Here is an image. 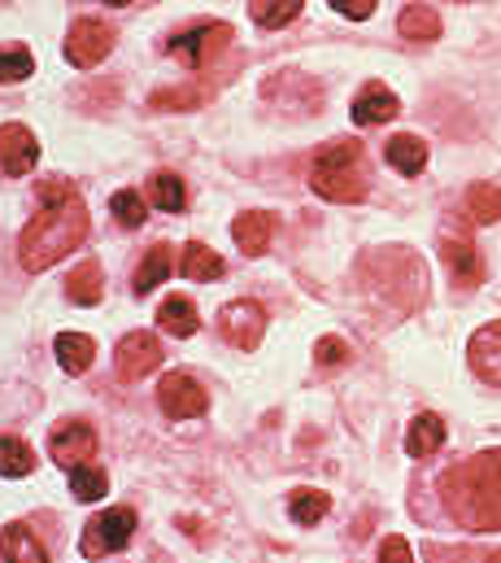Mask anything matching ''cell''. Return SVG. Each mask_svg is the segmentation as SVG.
<instances>
[{
    "instance_id": "6da1fadb",
    "label": "cell",
    "mask_w": 501,
    "mask_h": 563,
    "mask_svg": "<svg viewBox=\"0 0 501 563\" xmlns=\"http://www.w3.org/2000/svg\"><path fill=\"white\" fill-rule=\"evenodd\" d=\"M40 201H44V210L18 236V263L26 272H48L66 254H75L88 241V228H92L84 197L66 179H44Z\"/></svg>"
},
{
    "instance_id": "7a4b0ae2",
    "label": "cell",
    "mask_w": 501,
    "mask_h": 563,
    "mask_svg": "<svg viewBox=\"0 0 501 563\" xmlns=\"http://www.w3.org/2000/svg\"><path fill=\"white\" fill-rule=\"evenodd\" d=\"M441 503L463 529H476V533L501 529V450L458 463L441 481Z\"/></svg>"
},
{
    "instance_id": "3957f363",
    "label": "cell",
    "mask_w": 501,
    "mask_h": 563,
    "mask_svg": "<svg viewBox=\"0 0 501 563\" xmlns=\"http://www.w3.org/2000/svg\"><path fill=\"white\" fill-rule=\"evenodd\" d=\"M310 188L323 201H341V206L363 201L367 197V157H363V144L354 141L327 144L314 157V166H310Z\"/></svg>"
},
{
    "instance_id": "277c9868",
    "label": "cell",
    "mask_w": 501,
    "mask_h": 563,
    "mask_svg": "<svg viewBox=\"0 0 501 563\" xmlns=\"http://www.w3.org/2000/svg\"><path fill=\"white\" fill-rule=\"evenodd\" d=\"M135 533V511L131 507H110L101 511L97 520L84 525V538H79V551L84 560H105V555H119Z\"/></svg>"
},
{
    "instance_id": "5b68a950",
    "label": "cell",
    "mask_w": 501,
    "mask_h": 563,
    "mask_svg": "<svg viewBox=\"0 0 501 563\" xmlns=\"http://www.w3.org/2000/svg\"><path fill=\"white\" fill-rule=\"evenodd\" d=\"M110 48H114V26L101 22V18H79L66 35V62L79 66V70L101 66L110 57Z\"/></svg>"
},
{
    "instance_id": "8992f818",
    "label": "cell",
    "mask_w": 501,
    "mask_h": 563,
    "mask_svg": "<svg viewBox=\"0 0 501 563\" xmlns=\"http://www.w3.org/2000/svg\"><path fill=\"white\" fill-rule=\"evenodd\" d=\"M227 40H232V26H227V22H201V26H192V31H179L166 48H170V57H179V62L205 70V66L227 48Z\"/></svg>"
},
{
    "instance_id": "52a82bcc",
    "label": "cell",
    "mask_w": 501,
    "mask_h": 563,
    "mask_svg": "<svg viewBox=\"0 0 501 563\" xmlns=\"http://www.w3.org/2000/svg\"><path fill=\"white\" fill-rule=\"evenodd\" d=\"M48 454H53V463L66 467V472L88 467V459L97 454V432H92V423L62 420L53 428V437H48Z\"/></svg>"
},
{
    "instance_id": "ba28073f",
    "label": "cell",
    "mask_w": 501,
    "mask_h": 563,
    "mask_svg": "<svg viewBox=\"0 0 501 563\" xmlns=\"http://www.w3.org/2000/svg\"><path fill=\"white\" fill-rule=\"evenodd\" d=\"M219 332L236 350H257L261 336H266V310L257 301H232V306L219 310Z\"/></svg>"
},
{
    "instance_id": "9c48e42d",
    "label": "cell",
    "mask_w": 501,
    "mask_h": 563,
    "mask_svg": "<svg viewBox=\"0 0 501 563\" xmlns=\"http://www.w3.org/2000/svg\"><path fill=\"white\" fill-rule=\"evenodd\" d=\"M157 402H162V411H166L170 420H197V416H205V407H210L205 389H201L188 372H170V376H162Z\"/></svg>"
},
{
    "instance_id": "30bf717a",
    "label": "cell",
    "mask_w": 501,
    "mask_h": 563,
    "mask_svg": "<svg viewBox=\"0 0 501 563\" xmlns=\"http://www.w3.org/2000/svg\"><path fill=\"white\" fill-rule=\"evenodd\" d=\"M114 363H119V376L123 380H144L162 363V345H157L153 332H126L123 341H119Z\"/></svg>"
},
{
    "instance_id": "8fae6325",
    "label": "cell",
    "mask_w": 501,
    "mask_h": 563,
    "mask_svg": "<svg viewBox=\"0 0 501 563\" xmlns=\"http://www.w3.org/2000/svg\"><path fill=\"white\" fill-rule=\"evenodd\" d=\"M467 363L485 385L501 389V323H485L471 341H467Z\"/></svg>"
},
{
    "instance_id": "7c38bea8",
    "label": "cell",
    "mask_w": 501,
    "mask_h": 563,
    "mask_svg": "<svg viewBox=\"0 0 501 563\" xmlns=\"http://www.w3.org/2000/svg\"><path fill=\"white\" fill-rule=\"evenodd\" d=\"M35 162H40L35 136L22 123H4L0 128V170L4 175H26V170H35Z\"/></svg>"
},
{
    "instance_id": "4fadbf2b",
    "label": "cell",
    "mask_w": 501,
    "mask_h": 563,
    "mask_svg": "<svg viewBox=\"0 0 501 563\" xmlns=\"http://www.w3.org/2000/svg\"><path fill=\"white\" fill-rule=\"evenodd\" d=\"M397 97L383 88V84H367L358 97H354V123L358 128H376V123H388V119H397Z\"/></svg>"
},
{
    "instance_id": "5bb4252c",
    "label": "cell",
    "mask_w": 501,
    "mask_h": 563,
    "mask_svg": "<svg viewBox=\"0 0 501 563\" xmlns=\"http://www.w3.org/2000/svg\"><path fill=\"white\" fill-rule=\"evenodd\" d=\"M0 555L4 563H48V551L26 525H4L0 529Z\"/></svg>"
},
{
    "instance_id": "9a60e30c",
    "label": "cell",
    "mask_w": 501,
    "mask_h": 563,
    "mask_svg": "<svg viewBox=\"0 0 501 563\" xmlns=\"http://www.w3.org/2000/svg\"><path fill=\"white\" fill-rule=\"evenodd\" d=\"M53 354H57L62 372H70V376H84V372L92 367L97 341H92V336H84V332H62V336L53 341Z\"/></svg>"
},
{
    "instance_id": "2e32d148",
    "label": "cell",
    "mask_w": 501,
    "mask_h": 563,
    "mask_svg": "<svg viewBox=\"0 0 501 563\" xmlns=\"http://www.w3.org/2000/svg\"><path fill=\"white\" fill-rule=\"evenodd\" d=\"M157 323H162V332H166V336H179V341L197 336V328H201L197 306H192L188 297H166V301H162V310H157Z\"/></svg>"
},
{
    "instance_id": "e0dca14e",
    "label": "cell",
    "mask_w": 501,
    "mask_h": 563,
    "mask_svg": "<svg viewBox=\"0 0 501 563\" xmlns=\"http://www.w3.org/2000/svg\"><path fill=\"white\" fill-rule=\"evenodd\" d=\"M445 445V423L441 416H414L410 432H405V454L410 459H432Z\"/></svg>"
},
{
    "instance_id": "ac0fdd59",
    "label": "cell",
    "mask_w": 501,
    "mask_h": 563,
    "mask_svg": "<svg viewBox=\"0 0 501 563\" xmlns=\"http://www.w3.org/2000/svg\"><path fill=\"white\" fill-rule=\"evenodd\" d=\"M270 232H275V219L270 214H261V210H249V214H241L236 223H232V236H236V245L245 250V254H266V245H270Z\"/></svg>"
},
{
    "instance_id": "d6986e66",
    "label": "cell",
    "mask_w": 501,
    "mask_h": 563,
    "mask_svg": "<svg viewBox=\"0 0 501 563\" xmlns=\"http://www.w3.org/2000/svg\"><path fill=\"white\" fill-rule=\"evenodd\" d=\"M397 31H401L405 40L427 44V40L441 35V13H436L432 4H405V9L397 13Z\"/></svg>"
},
{
    "instance_id": "ffe728a7",
    "label": "cell",
    "mask_w": 501,
    "mask_h": 563,
    "mask_svg": "<svg viewBox=\"0 0 501 563\" xmlns=\"http://www.w3.org/2000/svg\"><path fill=\"white\" fill-rule=\"evenodd\" d=\"M66 297H70L75 306H97V301L105 297V288H101V263H97V258H84V267L70 272Z\"/></svg>"
},
{
    "instance_id": "44dd1931",
    "label": "cell",
    "mask_w": 501,
    "mask_h": 563,
    "mask_svg": "<svg viewBox=\"0 0 501 563\" xmlns=\"http://www.w3.org/2000/svg\"><path fill=\"white\" fill-rule=\"evenodd\" d=\"M383 157H388V166H397L401 175H423V166H427V144L419 141V136H392L388 148H383Z\"/></svg>"
},
{
    "instance_id": "7402d4cb",
    "label": "cell",
    "mask_w": 501,
    "mask_h": 563,
    "mask_svg": "<svg viewBox=\"0 0 501 563\" xmlns=\"http://www.w3.org/2000/svg\"><path fill=\"white\" fill-rule=\"evenodd\" d=\"M179 272H183L188 280H219L227 267H223V258H219L210 245L192 241V245L183 250V258H179Z\"/></svg>"
},
{
    "instance_id": "603a6c76",
    "label": "cell",
    "mask_w": 501,
    "mask_h": 563,
    "mask_svg": "<svg viewBox=\"0 0 501 563\" xmlns=\"http://www.w3.org/2000/svg\"><path fill=\"white\" fill-rule=\"evenodd\" d=\"M166 276H170V245H153L144 258H140V267H135V292L140 297H148L157 284H166Z\"/></svg>"
},
{
    "instance_id": "cb8c5ba5",
    "label": "cell",
    "mask_w": 501,
    "mask_h": 563,
    "mask_svg": "<svg viewBox=\"0 0 501 563\" xmlns=\"http://www.w3.org/2000/svg\"><path fill=\"white\" fill-rule=\"evenodd\" d=\"M35 463L40 459L22 437H0V476H31Z\"/></svg>"
},
{
    "instance_id": "d4e9b609",
    "label": "cell",
    "mask_w": 501,
    "mask_h": 563,
    "mask_svg": "<svg viewBox=\"0 0 501 563\" xmlns=\"http://www.w3.org/2000/svg\"><path fill=\"white\" fill-rule=\"evenodd\" d=\"M441 254H445L449 272H454V276H458L463 284H467V288L480 280V258H476L471 241H445V245H441Z\"/></svg>"
},
{
    "instance_id": "484cf974",
    "label": "cell",
    "mask_w": 501,
    "mask_h": 563,
    "mask_svg": "<svg viewBox=\"0 0 501 563\" xmlns=\"http://www.w3.org/2000/svg\"><path fill=\"white\" fill-rule=\"evenodd\" d=\"M327 507H332V498L323 494V489H292V503H288V511H292V520L297 525H319L323 516H327Z\"/></svg>"
},
{
    "instance_id": "4316f807",
    "label": "cell",
    "mask_w": 501,
    "mask_h": 563,
    "mask_svg": "<svg viewBox=\"0 0 501 563\" xmlns=\"http://www.w3.org/2000/svg\"><path fill=\"white\" fill-rule=\"evenodd\" d=\"M153 206L157 210H166V214H179L183 206H188V192H183V179L179 175H170V170H162V175H153Z\"/></svg>"
},
{
    "instance_id": "83f0119b",
    "label": "cell",
    "mask_w": 501,
    "mask_h": 563,
    "mask_svg": "<svg viewBox=\"0 0 501 563\" xmlns=\"http://www.w3.org/2000/svg\"><path fill=\"white\" fill-rule=\"evenodd\" d=\"M70 494L79 498V503H101L105 494H110V476L101 472V467H75L70 472Z\"/></svg>"
},
{
    "instance_id": "f1b7e54d",
    "label": "cell",
    "mask_w": 501,
    "mask_h": 563,
    "mask_svg": "<svg viewBox=\"0 0 501 563\" xmlns=\"http://www.w3.org/2000/svg\"><path fill=\"white\" fill-rule=\"evenodd\" d=\"M467 206H471L476 223H498L501 219V188L498 184H471V188H467Z\"/></svg>"
},
{
    "instance_id": "f546056e",
    "label": "cell",
    "mask_w": 501,
    "mask_h": 563,
    "mask_svg": "<svg viewBox=\"0 0 501 563\" xmlns=\"http://www.w3.org/2000/svg\"><path fill=\"white\" fill-rule=\"evenodd\" d=\"M297 13H301V0H266V4H253V22L266 26V31L288 26Z\"/></svg>"
},
{
    "instance_id": "4dcf8cb0",
    "label": "cell",
    "mask_w": 501,
    "mask_h": 563,
    "mask_svg": "<svg viewBox=\"0 0 501 563\" xmlns=\"http://www.w3.org/2000/svg\"><path fill=\"white\" fill-rule=\"evenodd\" d=\"M35 70V57L18 44V48H0V84H22Z\"/></svg>"
},
{
    "instance_id": "1f68e13d",
    "label": "cell",
    "mask_w": 501,
    "mask_h": 563,
    "mask_svg": "<svg viewBox=\"0 0 501 563\" xmlns=\"http://www.w3.org/2000/svg\"><path fill=\"white\" fill-rule=\"evenodd\" d=\"M110 210H114V219H119L123 228H140V223H144V214H148V206H144V197H140V192H114Z\"/></svg>"
},
{
    "instance_id": "d6a6232c",
    "label": "cell",
    "mask_w": 501,
    "mask_h": 563,
    "mask_svg": "<svg viewBox=\"0 0 501 563\" xmlns=\"http://www.w3.org/2000/svg\"><path fill=\"white\" fill-rule=\"evenodd\" d=\"M345 354H349V345H345L341 336H323V341L314 345V363H319V367H336V363H345Z\"/></svg>"
},
{
    "instance_id": "836d02e7",
    "label": "cell",
    "mask_w": 501,
    "mask_h": 563,
    "mask_svg": "<svg viewBox=\"0 0 501 563\" xmlns=\"http://www.w3.org/2000/svg\"><path fill=\"white\" fill-rule=\"evenodd\" d=\"M379 563H414V555H410V542L405 538H383L379 542Z\"/></svg>"
},
{
    "instance_id": "e575fe53",
    "label": "cell",
    "mask_w": 501,
    "mask_h": 563,
    "mask_svg": "<svg viewBox=\"0 0 501 563\" xmlns=\"http://www.w3.org/2000/svg\"><path fill=\"white\" fill-rule=\"evenodd\" d=\"M336 9L345 18H371L376 13V0H336Z\"/></svg>"
},
{
    "instance_id": "d590c367",
    "label": "cell",
    "mask_w": 501,
    "mask_h": 563,
    "mask_svg": "<svg viewBox=\"0 0 501 563\" xmlns=\"http://www.w3.org/2000/svg\"><path fill=\"white\" fill-rule=\"evenodd\" d=\"M489 563H501V551H498V555H493V560H489Z\"/></svg>"
}]
</instances>
